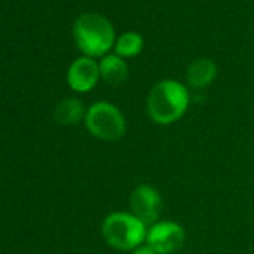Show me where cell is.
<instances>
[{"instance_id": "12", "label": "cell", "mask_w": 254, "mask_h": 254, "mask_svg": "<svg viewBox=\"0 0 254 254\" xmlns=\"http://www.w3.org/2000/svg\"><path fill=\"white\" fill-rule=\"evenodd\" d=\"M132 254H159V253H156L151 247H148V245L145 244V245H141V247H138L136 250H133Z\"/></svg>"}, {"instance_id": "4", "label": "cell", "mask_w": 254, "mask_h": 254, "mask_svg": "<svg viewBox=\"0 0 254 254\" xmlns=\"http://www.w3.org/2000/svg\"><path fill=\"white\" fill-rule=\"evenodd\" d=\"M88 132L100 141H118L126 135L127 123L123 112L109 102H97L85 112Z\"/></svg>"}, {"instance_id": "3", "label": "cell", "mask_w": 254, "mask_h": 254, "mask_svg": "<svg viewBox=\"0 0 254 254\" xmlns=\"http://www.w3.org/2000/svg\"><path fill=\"white\" fill-rule=\"evenodd\" d=\"M73 36L78 48L88 57L106 54L114 44V29L111 23L97 14L81 15L75 21Z\"/></svg>"}, {"instance_id": "2", "label": "cell", "mask_w": 254, "mask_h": 254, "mask_svg": "<svg viewBox=\"0 0 254 254\" xmlns=\"http://www.w3.org/2000/svg\"><path fill=\"white\" fill-rule=\"evenodd\" d=\"M147 230V226L132 212H111L102 223L103 239L118 251H133L144 245Z\"/></svg>"}, {"instance_id": "1", "label": "cell", "mask_w": 254, "mask_h": 254, "mask_svg": "<svg viewBox=\"0 0 254 254\" xmlns=\"http://www.w3.org/2000/svg\"><path fill=\"white\" fill-rule=\"evenodd\" d=\"M190 103L187 87L175 79L157 82L147 99V111L150 118L157 124H174L186 114Z\"/></svg>"}, {"instance_id": "8", "label": "cell", "mask_w": 254, "mask_h": 254, "mask_svg": "<svg viewBox=\"0 0 254 254\" xmlns=\"http://www.w3.org/2000/svg\"><path fill=\"white\" fill-rule=\"evenodd\" d=\"M215 76L217 66L212 60L208 59H199L193 62L186 72L187 84L191 88H205L215 79Z\"/></svg>"}, {"instance_id": "9", "label": "cell", "mask_w": 254, "mask_h": 254, "mask_svg": "<svg viewBox=\"0 0 254 254\" xmlns=\"http://www.w3.org/2000/svg\"><path fill=\"white\" fill-rule=\"evenodd\" d=\"M99 70L100 76L111 85H121L123 82H126L127 75H129L126 62L117 54H109L103 57L99 64Z\"/></svg>"}, {"instance_id": "5", "label": "cell", "mask_w": 254, "mask_h": 254, "mask_svg": "<svg viewBox=\"0 0 254 254\" xmlns=\"http://www.w3.org/2000/svg\"><path fill=\"white\" fill-rule=\"evenodd\" d=\"M129 205L130 212L145 226H153L160 221V215L163 212V197L156 187L150 184L138 186L130 194Z\"/></svg>"}, {"instance_id": "10", "label": "cell", "mask_w": 254, "mask_h": 254, "mask_svg": "<svg viewBox=\"0 0 254 254\" xmlns=\"http://www.w3.org/2000/svg\"><path fill=\"white\" fill-rule=\"evenodd\" d=\"M82 117H85L84 106H82L81 100L73 99V97L63 99L54 111L56 121L59 124H63V126L76 124L78 121H81Z\"/></svg>"}, {"instance_id": "7", "label": "cell", "mask_w": 254, "mask_h": 254, "mask_svg": "<svg viewBox=\"0 0 254 254\" xmlns=\"http://www.w3.org/2000/svg\"><path fill=\"white\" fill-rule=\"evenodd\" d=\"M99 64L91 57L76 59L67 70V82L72 90L78 93H87L93 90L99 81Z\"/></svg>"}, {"instance_id": "11", "label": "cell", "mask_w": 254, "mask_h": 254, "mask_svg": "<svg viewBox=\"0 0 254 254\" xmlns=\"http://www.w3.org/2000/svg\"><path fill=\"white\" fill-rule=\"evenodd\" d=\"M144 41L142 36L135 32H127L120 36L115 45L117 56L120 57H135L142 51Z\"/></svg>"}, {"instance_id": "6", "label": "cell", "mask_w": 254, "mask_h": 254, "mask_svg": "<svg viewBox=\"0 0 254 254\" xmlns=\"http://www.w3.org/2000/svg\"><path fill=\"white\" fill-rule=\"evenodd\" d=\"M145 242L159 254H174L184 247L186 230L175 221L160 220L150 226Z\"/></svg>"}]
</instances>
